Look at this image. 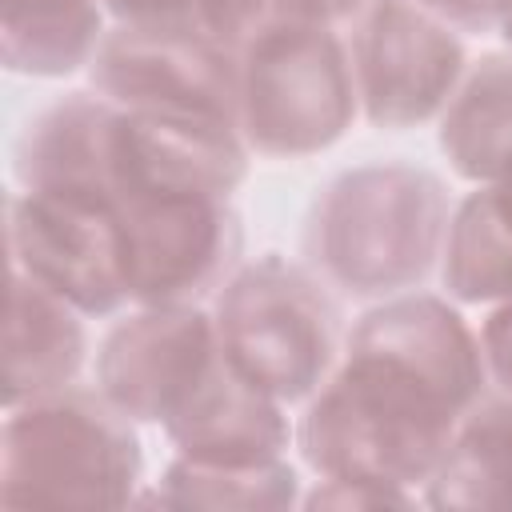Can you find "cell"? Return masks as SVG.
<instances>
[{
	"instance_id": "cell-25",
	"label": "cell",
	"mask_w": 512,
	"mask_h": 512,
	"mask_svg": "<svg viewBox=\"0 0 512 512\" xmlns=\"http://www.w3.org/2000/svg\"><path fill=\"white\" fill-rule=\"evenodd\" d=\"M500 32H504V40L512 44V4H508V12H504V20H500Z\"/></svg>"
},
{
	"instance_id": "cell-7",
	"label": "cell",
	"mask_w": 512,
	"mask_h": 512,
	"mask_svg": "<svg viewBox=\"0 0 512 512\" xmlns=\"http://www.w3.org/2000/svg\"><path fill=\"white\" fill-rule=\"evenodd\" d=\"M132 304H200L232 280L244 224L232 196L148 192L120 208Z\"/></svg>"
},
{
	"instance_id": "cell-2",
	"label": "cell",
	"mask_w": 512,
	"mask_h": 512,
	"mask_svg": "<svg viewBox=\"0 0 512 512\" xmlns=\"http://www.w3.org/2000/svg\"><path fill=\"white\" fill-rule=\"evenodd\" d=\"M444 180L416 164H364L324 184L308 216V256L348 296L420 288L448 236Z\"/></svg>"
},
{
	"instance_id": "cell-24",
	"label": "cell",
	"mask_w": 512,
	"mask_h": 512,
	"mask_svg": "<svg viewBox=\"0 0 512 512\" xmlns=\"http://www.w3.org/2000/svg\"><path fill=\"white\" fill-rule=\"evenodd\" d=\"M416 4L460 32H488V28H500L512 0H416Z\"/></svg>"
},
{
	"instance_id": "cell-15",
	"label": "cell",
	"mask_w": 512,
	"mask_h": 512,
	"mask_svg": "<svg viewBox=\"0 0 512 512\" xmlns=\"http://www.w3.org/2000/svg\"><path fill=\"white\" fill-rule=\"evenodd\" d=\"M440 152L472 184L512 172V56H480L440 112Z\"/></svg>"
},
{
	"instance_id": "cell-23",
	"label": "cell",
	"mask_w": 512,
	"mask_h": 512,
	"mask_svg": "<svg viewBox=\"0 0 512 512\" xmlns=\"http://www.w3.org/2000/svg\"><path fill=\"white\" fill-rule=\"evenodd\" d=\"M480 352H484V368H488V380L512 396V296L500 300L488 320L480 324Z\"/></svg>"
},
{
	"instance_id": "cell-19",
	"label": "cell",
	"mask_w": 512,
	"mask_h": 512,
	"mask_svg": "<svg viewBox=\"0 0 512 512\" xmlns=\"http://www.w3.org/2000/svg\"><path fill=\"white\" fill-rule=\"evenodd\" d=\"M164 508H288L300 500L296 468L276 460H252V464H216V460H192L176 456L156 492L144 496Z\"/></svg>"
},
{
	"instance_id": "cell-16",
	"label": "cell",
	"mask_w": 512,
	"mask_h": 512,
	"mask_svg": "<svg viewBox=\"0 0 512 512\" xmlns=\"http://www.w3.org/2000/svg\"><path fill=\"white\" fill-rule=\"evenodd\" d=\"M444 288L460 304H500L512 296V172L468 192L444 236Z\"/></svg>"
},
{
	"instance_id": "cell-5",
	"label": "cell",
	"mask_w": 512,
	"mask_h": 512,
	"mask_svg": "<svg viewBox=\"0 0 512 512\" xmlns=\"http://www.w3.org/2000/svg\"><path fill=\"white\" fill-rule=\"evenodd\" d=\"M356 112V68L336 28H268L240 44V136L260 156H316Z\"/></svg>"
},
{
	"instance_id": "cell-1",
	"label": "cell",
	"mask_w": 512,
	"mask_h": 512,
	"mask_svg": "<svg viewBox=\"0 0 512 512\" xmlns=\"http://www.w3.org/2000/svg\"><path fill=\"white\" fill-rule=\"evenodd\" d=\"M484 384L480 336L448 300L392 296L360 316L344 360L308 400L296 428L304 464L320 480L428 484Z\"/></svg>"
},
{
	"instance_id": "cell-4",
	"label": "cell",
	"mask_w": 512,
	"mask_h": 512,
	"mask_svg": "<svg viewBox=\"0 0 512 512\" xmlns=\"http://www.w3.org/2000/svg\"><path fill=\"white\" fill-rule=\"evenodd\" d=\"M216 336L236 372L280 404H304L340 356V304L300 264L268 252L240 264L216 300Z\"/></svg>"
},
{
	"instance_id": "cell-11",
	"label": "cell",
	"mask_w": 512,
	"mask_h": 512,
	"mask_svg": "<svg viewBox=\"0 0 512 512\" xmlns=\"http://www.w3.org/2000/svg\"><path fill=\"white\" fill-rule=\"evenodd\" d=\"M248 176V140L236 124L208 116L136 112L116 104L112 120V208L148 192L232 196Z\"/></svg>"
},
{
	"instance_id": "cell-13",
	"label": "cell",
	"mask_w": 512,
	"mask_h": 512,
	"mask_svg": "<svg viewBox=\"0 0 512 512\" xmlns=\"http://www.w3.org/2000/svg\"><path fill=\"white\" fill-rule=\"evenodd\" d=\"M112 120L116 104L92 92H68L36 112L16 140V180L28 192H72L108 200L112 192Z\"/></svg>"
},
{
	"instance_id": "cell-8",
	"label": "cell",
	"mask_w": 512,
	"mask_h": 512,
	"mask_svg": "<svg viewBox=\"0 0 512 512\" xmlns=\"http://www.w3.org/2000/svg\"><path fill=\"white\" fill-rule=\"evenodd\" d=\"M8 264L76 304L84 316H112L132 300L120 212L92 196L12 192Z\"/></svg>"
},
{
	"instance_id": "cell-21",
	"label": "cell",
	"mask_w": 512,
	"mask_h": 512,
	"mask_svg": "<svg viewBox=\"0 0 512 512\" xmlns=\"http://www.w3.org/2000/svg\"><path fill=\"white\" fill-rule=\"evenodd\" d=\"M104 12L132 28H200L232 40V0H104Z\"/></svg>"
},
{
	"instance_id": "cell-14",
	"label": "cell",
	"mask_w": 512,
	"mask_h": 512,
	"mask_svg": "<svg viewBox=\"0 0 512 512\" xmlns=\"http://www.w3.org/2000/svg\"><path fill=\"white\" fill-rule=\"evenodd\" d=\"M80 308L8 264V320H4V408L40 400L76 384L88 332Z\"/></svg>"
},
{
	"instance_id": "cell-20",
	"label": "cell",
	"mask_w": 512,
	"mask_h": 512,
	"mask_svg": "<svg viewBox=\"0 0 512 512\" xmlns=\"http://www.w3.org/2000/svg\"><path fill=\"white\" fill-rule=\"evenodd\" d=\"M372 0H232V40L244 44L256 32L268 28H332L356 12H364Z\"/></svg>"
},
{
	"instance_id": "cell-22",
	"label": "cell",
	"mask_w": 512,
	"mask_h": 512,
	"mask_svg": "<svg viewBox=\"0 0 512 512\" xmlns=\"http://www.w3.org/2000/svg\"><path fill=\"white\" fill-rule=\"evenodd\" d=\"M304 504L308 508H384V504H412V496L404 488H388V484L332 480V476H324V484Z\"/></svg>"
},
{
	"instance_id": "cell-9",
	"label": "cell",
	"mask_w": 512,
	"mask_h": 512,
	"mask_svg": "<svg viewBox=\"0 0 512 512\" xmlns=\"http://www.w3.org/2000/svg\"><path fill=\"white\" fill-rule=\"evenodd\" d=\"M464 64L456 28L416 0H372L352 36L360 108L376 128H416L440 116Z\"/></svg>"
},
{
	"instance_id": "cell-12",
	"label": "cell",
	"mask_w": 512,
	"mask_h": 512,
	"mask_svg": "<svg viewBox=\"0 0 512 512\" xmlns=\"http://www.w3.org/2000/svg\"><path fill=\"white\" fill-rule=\"evenodd\" d=\"M164 432L180 456L216 464L276 460L292 440L284 404L236 372L224 348L188 400L164 420Z\"/></svg>"
},
{
	"instance_id": "cell-10",
	"label": "cell",
	"mask_w": 512,
	"mask_h": 512,
	"mask_svg": "<svg viewBox=\"0 0 512 512\" xmlns=\"http://www.w3.org/2000/svg\"><path fill=\"white\" fill-rule=\"evenodd\" d=\"M220 356L216 316L196 304H140L96 352V388L132 420L164 424Z\"/></svg>"
},
{
	"instance_id": "cell-17",
	"label": "cell",
	"mask_w": 512,
	"mask_h": 512,
	"mask_svg": "<svg viewBox=\"0 0 512 512\" xmlns=\"http://www.w3.org/2000/svg\"><path fill=\"white\" fill-rule=\"evenodd\" d=\"M432 508H512V396H480L432 480L424 484Z\"/></svg>"
},
{
	"instance_id": "cell-3",
	"label": "cell",
	"mask_w": 512,
	"mask_h": 512,
	"mask_svg": "<svg viewBox=\"0 0 512 512\" xmlns=\"http://www.w3.org/2000/svg\"><path fill=\"white\" fill-rule=\"evenodd\" d=\"M144 472L132 416L100 388H60L8 408L0 500L8 508H124Z\"/></svg>"
},
{
	"instance_id": "cell-6",
	"label": "cell",
	"mask_w": 512,
	"mask_h": 512,
	"mask_svg": "<svg viewBox=\"0 0 512 512\" xmlns=\"http://www.w3.org/2000/svg\"><path fill=\"white\" fill-rule=\"evenodd\" d=\"M88 68L92 88L120 108L208 116L240 128V44L216 32L116 24Z\"/></svg>"
},
{
	"instance_id": "cell-18",
	"label": "cell",
	"mask_w": 512,
	"mask_h": 512,
	"mask_svg": "<svg viewBox=\"0 0 512 512\" xmlns=\"http://www.w3.org/2000/svg\"><path fill=\"white\" fill-rule=\"evenodd\" d=\"M104 40V0H0V56L20 76H68Z\"/></svg>"
}]
</instances>
